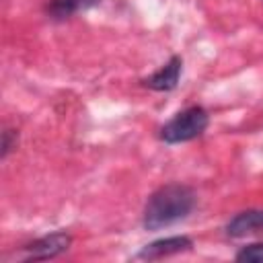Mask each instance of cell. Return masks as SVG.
I'll list each match as a JSON object with an SVG mask.
<instances>
[{
	"instance_id": "1",
	"label": "cell",
	"mask_w": 263,
	"mask_h": 263,
	"mask_svg": "<svg viewBox=\"0 0 263 263\" xmlns=\"http://www.w3.org/2000/svg\"><path fill=\"white\" fill-rule=\"evenodd\" d=\"M195 193L181 183H168L158 187L144 205L142 224L146 230H160L175 222L185 220L195 208Z\"/></svg>"
},
{
	"instance_id": "2",
	"label": "cell",
	"mask_w": 263,
	"mask_h": 263,
	"mask_svg": "<svg viewBox=\"0 0 263 263\" xmlns=\"http://www.w3.org/2000/svg\"><path fill=\"white\" fill-rule=\"evenodd\" d=\"M210 123V115L203 107H189L177 113L160 127V140L166 144H181L199 138Z\"/></svg>"
},
{
	"instance_id": "3",
	"label": "cell",
	"mask_w": 263,
	"mask_h": 263,
	"mask_svg": "<svg viewBox=\"0 0 263 263\" xmlns=\"http://www.w3.org/2000/svg\"><path fill=\"white\" fill-rule=\"evenodd\" d=\"M72 242V236L68 232H51L47 236H41L29 245H25L18 251V259L23 261H41V259H53L58 255H62L64 251H68Z\"/></svg>"
},
{
	"instance_id": "4",
	"label": "cell",
	"mask_w": 263,
	"mask_h": 263,
	"mask_svg": "<svg viewBox=\"0 0 263 263\" xmlns=\"http://www.w3.org/2000/svg\"><path fill=\"white\" fill-rule=\"evenodd\" d=\"M193 247L191 238L189 236H168V238H160V240H154L150 245H146L138 255L136 259H162V257H171V255H177V253H185Z\"/></svg>"
},
{
	"instance_id": "5",
	"label": "cell",
	"mask_w": 263,
	"mask_h": 263,
	"mask_svg": "<svg viewBox=\"0 0 263 263\" xmlns=\"http://www.w3.org/2000/svg\"><path fill=\"white\" fill-rule=\"evenodd\" d=\"M181 66H183V60H181L179 55H173L162 68H158L154 74H150L148 78H144V84H146L148 88L160 90V92L173 90V88L179 84Z\"/></svg>"
},
{
	"instance_id": "6",
	"label": "cell",
	"mask_w": 263,
	"mask_h": 263,
	"mask_svg": "<svg viewBox=\"0 0 263 263\" xmlns=\"http://www.w3.org/2000/svg\"><path fill=\"white\" fill-rule=\"evenodd\" d=\"M255 232H263V210H245L226 224V234L232 238H240Z\"/></svg>"
},
{
	"instance_id": "7",
	"label": "cell",
	"mask_w": 263,
	"mask_h": 263,
	"mask_svg": "<svg viewBox=\"0 0 263 263\" xmlns=\"http://www.w3.org/2000/svg\"><path fill=\"white\" fill-rule=\"evenodd\" d=\"M101 0H49L47 4V12L53 18H68L80 10H86L90 6H95Z\"/></svg>"
},
{
	"instance_id": "8",
	"label": "cell",
	"mask_w": 263,
	"mask_h": 263,
	"mask_svg": "<svg viewBox=\"0 0 263 263\" xmlns=\"http://www.w3.org/2000/svg\"><path fill=\"white\" fill-rule=\"evenodd\" d=\"M236 261H253V263H263V242H253L242 247L236 257Z\"/></svg>"
}]
</instances>
